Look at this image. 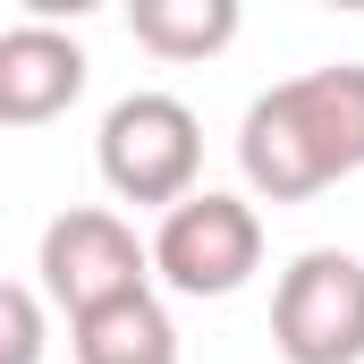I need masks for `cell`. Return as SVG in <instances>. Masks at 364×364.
Segmentation results:
<instances>
[{
    "mask_svg": "<svg viewBox=\"0 0 364 364\" xmlns=\"http://www.w3.org/2000/svg\"><path fill=\"white\" fill-rule=\"evenodd\" d=\"M237 0H127V34L153 51V60H212V51H229L237 43Z\"/></svg>",
    "mask_w": 364,
    "mask_h": 364,
    "instance_id": "cell-8",
    "label": "cell"
},
{
    "mask_svg": "<svg viewBox=\"0 0 364 364\" xmlns=\"http://www.w3.org/2000/svg\"><path fill=\"white\" fill-rule=\"evenodd\" d=\"M272 348L288 364H364V255L305 246L272 288Z\"/></svg>",
    "mask_w": 364,
    "mask_h": 364,
    "instance_id": "cell-5",
    "label": "cell"
},
{
    "mask_svg": "<svg viewBox=\"0 0 364 364\" xmlns=\"http://www.w3.org/2000/svg\"><path fill=\"white\" fill-rule=\"evenodd\" d=\"M85 43L68 26H0V127H51L85 102Z\"/></svg>",
    "mask_w": 364,
    "mask_h": 364,
    "instance_id": "cell-6",
    "label": "cell"
},
{
    "mask_svg": "<svg viewBox=\"0 0 364 364\" xmlns=\"http://www.w3.org/2000/svg\"><path fill=\"white\" fill-rule=\"evenodd\" d=\"M93 161H102V186L119 203H178L203 178V119L186 110L178 93L136 85L102 110V136H93Z\"/></svg>",
    "mask_w": 364,
    "mask_h": 364,
    "instance_id": "cell-2",
    "label": "cell"
},
{
    "mask_svg": "<svg viewBox=\"0 0 364 364\" xmlns=\"http://www.w3.org/2000/svg\"><path fill=\"white\" fill-rule=\"evenodd\" d=\"M237 170L263 203H305L364 170V60L279 77L237 119Z\"/></svg>",
    "mask_w": 364,
    "mask_h": 364,
    "instance_id": "cell-1",
    "label": "cell"
},
{
    "mask_svg": "<svg viewBox=\"0 0 364 364\" xmlns=\"http://www.w3.org/2000/svg\"><path fill=\"white\" fill-rule=\"evenodd\" d=\"M34 272H43V305H60V314L77 322V314L110 305V296L153 288V255H144V237H136L127 212H110V203H68V212L43 229Z\"/></svg>",
    "mask_w": 364,
    "mask_h": 364,
    "instance_id": "cell-4",
    "label": "cell"
},
{
    "mask_svg": "<svg viewBox=\"0 0 364 364\" xmlns=\"http://www.w3.org/2000/svg\"><path fill=\"white\" fill-rule=\"evenodd\" d=\"M68 356L77 364H178V322L153 288L136 296H110L68 322Z\"/></svg>",
    "mask_w": 364,
    "mask_h": 364,
    "instance_id": "cell-7",
    "label": "cell"
},
{
    "mask_svg": "<svg viewBox=\"0 0 364 364\" xmlns=\"http://www.w3.org/2000/svg\"><path fill=\"white\" fill-rule=\"evenodd\" d=\"M51 356V305L26 279H0V364H43Z\"/></svg>",
    "mask_w": 364,
    "mask_h": 364,
    "instance_id": "cell-9",
    "label": "cell"
},
{
    "mask_svg": "<svg viewBox=\"0 0 364 364\" xmlns=\"http://www.w3.org/2000/svg\"><path fill=\"white\" fill-rule=\"evenodd\" d=\"M144 255H153V279L178 296H237L263 272V212L229 186H195L161 212Z\"/></svg>",
    "mask_w": 364,
    "mask_h": 364,
    "instance_id": "cell-3",
    "label": "cell"
}]
</instances>
